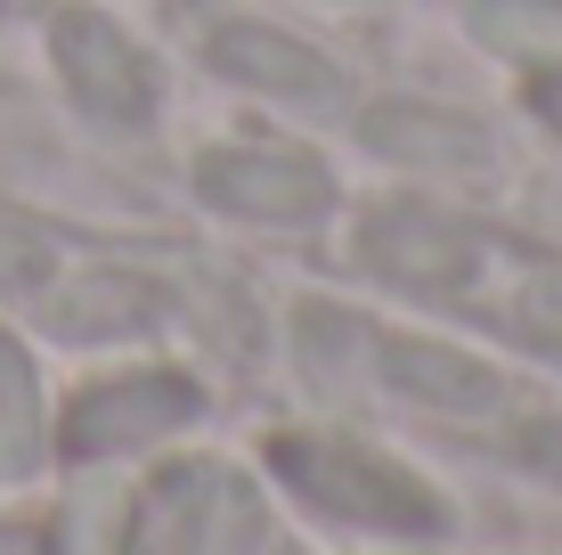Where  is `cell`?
Here are the masks:
<instances>
[{
  "label": "cell",
  "instance_id": "obj_4",
  "mask_svg": "<svg viewBox=\"0 0 562 555\" xmlns=\"http://www.w3.org/2000/svg\"><path fill=\"white\" fill-rule=\"evenodd\" d=\"M228 531H261L254 523V499H245L212 457H180V466H164L139 490L123 555H228L221 547Z\"/></svg>",
  "mask_w": 562,
  "mask_h": 555
},
{
  "label": "cell",
  "instance_id": "obj_17",
  "mask_svg": "<svg viewBox=\"0 0 562 555\" xmlns=\"http://www.w3.org/2000/svg\"><path fill=\"white\" fill-rule=\"evenodd\" d=\"M530 107L554 123V140H562V66H530Z\"/></svg>",
  "mask_w": 562,
  "mask_h": 555
},
{
  "label": "cell",
  "instance_id": "obj_2",
  "mask_svg": "<svg viewBox=\"0 0 562 555\" xmlns=\"http://www.w3.org/2000/svg\"><path fill=\"white\" fill-rule=\"evenodd\" d=\"M490 245L473 221L440 213V204H367L359 213V270H375L383 286H408V295H464L481 278Z\"/></svg>",
  "mask_w": 562,
  "mask_h": 555
},
{
  "label": "cell",
  "instance_id": "obj_7",
  "mask_svg": "<svg viewBox=\"0 0 562 555\" xmlns=\"http://www.w3.org/2000/svg\"><path fill=\"white\" fill-rule=\"evenodd\" d=\"M212 74H228L237 90H261V99L278 107H335L342 99V66L326 49L294 42L285 25H261V16H237V25H221L204 42Z\"/></svg>",
  "mask_w": 562,
  "mask_h": 555
},
{
  "label": "cell",
  "instance_id": "obj_15",
  "mask_svg": "<svg viewBox=\"0 0 562 555\" xmlns=\"http://www.w3.org/2000/svg\"><path fill=\"white\" fill-rule=\"evenodd\" d=\"M506 328H514L521 343H538V352H554V359H562V270H538V278H521V286H514Z\"/></svg>",
  "mask_w": 562,
  "mask_h": 555
},
{
  "label": "cell",
  "instance_id": "obj_5",
  "mask_svg": "<svg viewBox=\"0 0 562 555\" xmlns=\"http://www.w3.org/2000/svg\"><path fill=\"white\" fill-rule=\"evenodd\" d=\"M196 197L254 229H310L335 204V171L294 147H212L196 164Z\"/></svg>",
  "mask_w": 562,
  "mask_h": 555
},
{
  "label": "cell",
  "instance_id": "obj_12",
  "mask_svg": "<svg viewBox=\"0 0 562 555\" xmlns=\"http://www.w3.org/2000/svg\"><path fill=\"white\" fill-rule=\"evenodd\" d=\"M473 33L521 66H562V0H473Z\"/></svg>",
  "mask_w": 562,
  "mask_h": 555
},
{
  "label": "cell",
  "instance_id": "obj_14",
  "mask_svg": "<svg viewBox=\"0 0 562 555\" xmlns=\"http://www.w3.org/2000/svg\"><path fill=\"white\" fill-rule=\"evenodd\" d=\"M57 270V245L42 221H25L16 204H0V295H33Z\"/></svg>",
  "mask_w": 562,
  "mask_h": 555
},
{
  "label": "cell",
  "instance_id": "obj_6",
  "mask_svg": "<svg viewBox=\"0 0 562 555\" xmlns=\"http://www.w3.org/2000/svg\"><path fill=\"white\" fill-rule=\"evenodd\" d=\"M49 57H57V82L74 90V107L90 123L131 131V123L155 114V66L106 9H57L49 16Z\"/></svg>",
  "mask_w": 562,
  "mask_h": 555
},
{
  "label": "cell",
  "instance_id": "obj_10",
  "mask_svg": "<svg viewBox=\"0 0 562 555\" xmlns=\"http://www.w3.org/2000/svg\"><path fill=\"white\" fill-rule=\"evenodd\" d=\"M42 319L66 343H114V335H147L164 319V286L139 270H90L66 286H42Z\"/></svg>",
  "mask_w": 562,
  "mask_h": 555
},
{
  "label": "cell",
  "instance_id": "obj_8",
  "mask_svg": "<svg viewBox=\"0 0 562 555\" xmlns=\"http://www.w3.org/2000/svg\"><path fill=\"white\" fill-rule=\"evenodd\" d=\"M359 140L392 164H424V171H490V131L457 107H424V99H383L359 114Z\"/></svg>",
  "mask_w": 562,
  "mask_h": 555
},
{
  "label": "cell",
  "instance_id": "obj_1",
  "mask_svg": "<svg viewBox=\"0 0 562 555\" xmlns=\"http://www.w3.org/2000/svg\"><path fill=\"white\" fill-rule=\"evenodd\" d=\"M269 466L278 482L294 490L310 514L326 523H351V531H392V540H432L449 523V507L416 482L400 457L342 442V433H278L269 442Z\"/></svg>",
  "mask_w": 562,
  "mask_h": 555
},
{
  "label": "cell",
  "instance_id": "obj_3",
  "mask_svg": "<svg viewBox=\"0 0 562 555\" xmlns=\"http://www.w3.org/2000/svg\"><path fill=\"white\" fill-rule=\"evenodd\" d=\"M196 409H204V392L180 368H123L106 385L74 392L66 425H57V449L74 466H106V457H131V449L164 442V433H180Z\"/></svg>",
  "mask_w": 562,
  "mask_h": 555
},
{
  "label": "cell",
  "instance_id": "obj_9",
  "mask_svg": "<svg viewBox=\"0 0 562 555\" xmlns=\"http://www.w3.org/2000/svg\"><path fill=\"white\" fill-rule=\"evenodd\" d=\"M383 376H392V392L424 400V409L440 417H490L497 400H506V376L490 368V359H473L464 343H432V335H383Z\"/></svg>",
  "mask_w": 562,
  "mask_h": 555
},
{
  "label": "cell",
  "instance_id": "obj_16",
  "mask_svg": "<svg viewBox=\"0 0 562 555\" xmlns=\"http://www.w3.org/2000/svg\"><path fill=\"white\" fill-rule=\"evenodd\" d=\"M514 457L538 482H562V417H530V425L514 433Z\"/></svg>",
  "mask_w": 562,
  "mask_h": 555
},
{
  "label": "cell",
  "instance_id": "obj_13",
  "mask_svg": "<svg viewBox=\"0 0 562 555\" xmlns=\"http://www.w3.org/2000/svg\"><path fill=\"white\" fill-rule=\"evenodd\" d=\"M123 540H131V499L114 482H82L57 507L42 555H123Z\"/></svg>",
  "mask_w": 562,
  "mask_h": 555
},
{
  "label": "cell",
  "instance_id": "obj_11",
  "mask_svg": "<svg viewBox=\"0 0 562 555\" xmlns=\"http://www.w3.org/2000/svg\"><path fill=\"white\" fill-rule=\"evenodd\" d=\"M49 457V409H42V368L33 352L0 328V474L25 482L33 466Z\"/></svg>",
  "mask_w": 562,
  "mask_h": 555
}]
</instances>
